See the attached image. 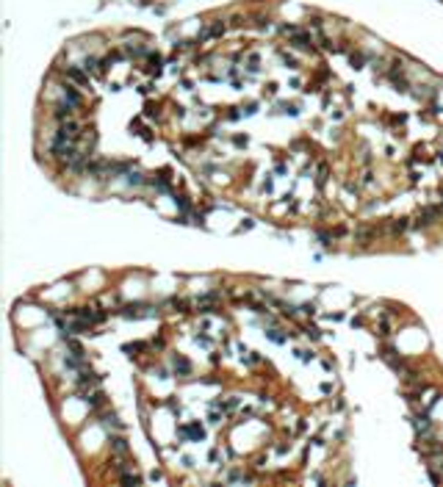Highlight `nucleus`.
I'll list each match as a JSON object with an SVG mask.
<instances>
[{"mask_svg":"<svg viewBox=\"0 0 443 487\" xmlns=\"http://www.w3.org/2000/svg\"><path fill=\"white\" fill-rule=\"evenodd\" d=\"M418 451H421V454H424L427 459H432V457H440V454H443V443L432 440V437H424V443L418 446Z\"/></svg>","mask_w":443,"mask_h":487,"instance_id":"nucleus-1","label":"nucleus"},{"mask_svg":"<svg viewBox=\"0 0 443 487\" xmlns=\"http://www.w3.org/2000/svg\"><path fill=\"white\" fill-rule=\"evenodd\" d=\"M103 427H106L108 432H122V424H119L117 413H106V415H103Z\"/></svg>","mask_w":443,"mask_h":487,"instance_id":"nucleus-7","label":"nucleus"},{"mask_svg":"<svg viewBox=\"0 0 443 487\" xmlns=\"http://www.w3.org/2000/svg\"><path fill=\"white\" fill-rule=\"evenodd\" d=\"M64 75H67L70 80H75L78 86H89V72H86V70H80V67H67Z\"/></svg>","mask_w":443,"mask_h":487,"instance_id":"nucleus-3","label":"nucleus"},{"mask_svg":"<svg viewBox=\"0 0 443 487\" xmlns=\"http://www.w3.org/2000/svg\"><path fill=\"white\" fill-rule=\"evenodd\" d=\"M413 427H415V432H418L421 437H429V435H432V424H429L427 415H415V418H413Z\"/></svg>","mask_w":443,"mask_h":487,"instance_id":"nucleus-4","label":"nucleus"},{"mask_svg":"<svg viewBox=\"0 0 443 487\" xmlns=\"http://www.w3.org/2000/svg\"><path fill=\"white\" fill-rule=\"evenodd\" d=\"M327 175H330V169H327V163H322V166H319V177H316V180H319V183H324V180H327Z\"/></svg>","mask_w":443,"mask_h":487,"instance_id":"nucleus-9","label":"nucleus"},{"mask_svg":"<svg viewBox=\"0 0 443 487\" xmlns=\"http://www.w3.org/2000/svg\"><path fill=\"white\" fill-rule=\"evenodd\" d=\"M172 366H175V371L180 374V376H188V374H192V363H188L186 357H175Z\"/></svg>","mask_w":443,"mask_h":487,"instance_id":"nucleus-8","label":"nucleus"},{"mask_svg":"<svg viewBox=\"0 0 443 487\" xmlns=\"http://www.w3.org/2000/svg\"><path fill=\"white\" fill-rule=\"evenodd\" d=\"M407 222H410V219H405V216H402V219H391V222H388V232H391V236H402V232L410 227Z\"/></svg>","mask_w":443,"mask_h":487,"instance_id":"nucleus-5","label":"nucleus"},{"mask_svg":"<svg viewBox=\"0 0 443 487\" xmlns=\"http://www.w3.org/2000/svg\"><path fill=\"white\" fill-rule=\"evenodd\" d=\"M108 443H111V454L114 457H128V451H131V449H128V440L119 435V432H114Z\"/></svg>","mask_w":443,"mask_h":487,"instance_id":"nucleus-2","label":"nucleus"},{"mask_svg":"<svg viewBox=\"0 0 443 487\" xmlns=\"http://www.w3.org/2000/svg\"><path fill=\"white\" fill-rule=\"evenodd\" d=\"M180 437L200 440V437H202V427H200V424H186V427H180Z\"/></svg>","mask_w":443,"mask_h":487,"instance_id":"nucleus-6","label":"nucleus"}]
</instances>
